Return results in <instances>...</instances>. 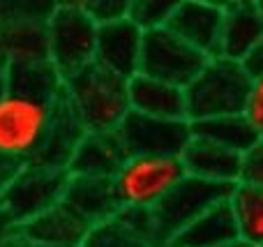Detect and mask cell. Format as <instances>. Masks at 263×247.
I'll use <instances>...</instances> for the list:
<instances>
[{
  "mask_svg": "<svg viewBox=\"0 0 263 247\" xmlns=\"http://www.w3.org/2000/svg\"><path fill=\"white\" fill-rule=\"evenodd\" d=\"M65 95L88 132L118 129L129 106V81L90 63L65 79Z\"/></svg>",
  "mask_w": 263,
  "mask_h": 247,
  "instance_id": "obj_1",
  "label": "cell"
},
{
  "mask_svg": "<svg viewBox=\"0 0 263 247\" xmlns=\"http://www.w3.org/2000/svg\"><path fill=\"white\" fill-rule=\"evenodd\" d=\"M252 81L254 77L245 63L227 55H210L203 69L185 88L187 118L203 120L215 116L245 113Z\"/></svg>",
  "mask_w": 263,
  "mask_h": 247,
  "instance_id": "obj_2",
  "label": "cell"
},
{
  "mask_svg": "<svg viewBox=\"0 0 263 247\" xmlns=\"http://www.w3.org/2000/svg\"><path fill=\"white\" fill-rule=\"evenodd\" d=\"M58 100L7 88L0 95V153L30 162L44 146Z\"/></svg>",
  "mask_w": 263,
  "mask_h": 247,
  "instance_id": "obj_3",
  "label": "cell"
},
{
  "mask_svg": "<svg viewBox=\"0 0 263 247\" xmlns=\"http://www.w3.org/2000/svg\"><path fill=\"white\" fill-rule=\"evenodd\" d=\"M100 21L83 5H53L46 14L49 60L63 79L95 63Z\"/></svg>",
  "mask_w": 263,
  "mask_h": 247,
  "instance_id": "obj_4",
  "label": "cell"
},
{
  "mask_svg": "<svg viewBox=\"0 0 263 247\" xmlns=\"http://www.w3.org/2000/svg\"><path fill=\"white\" fill-rule=\"evenodd\" d=\"M69 183L67 169L26 162L0 194V206L18 226L63 203Z\"/></svg>",
  "mask_w": 263,
  "mask_h": 247,
  "instance_id": "obj_5",
  "label": "cell"
},
{
  "mask_svg": "<svg viewBox=\"0 0 263 247\" xmlns=\"http://www.w3.org/2000/svg\"><path fill=\"white\" fill-rule=\"evenodd\" d=\"M187 176L180 157L129 155L114 185L123 206L155 208Z\"/></svg>",
  "mask_w": 263,
  "mask_h": 247,
  "instance_id": "obj_6",
  "label": "cell"
},
{
  "mask_svg": "<svg viewBox=\"0 0 263 247\" xmlns=\"http://www.w3.org/2000/svg\"><path fill=\"white\" fill-rule=\"evenodd\" d=\"M236 185L215 183L199 176L187 174L157 206L153 208L155 224H157V240L159 247H164L180 229H185L190 222L201 217L205 211H210L217 203L229 201Z\"/></svg>",
  "mask_w": 263,
  "mask_h": 247,
  "instance_id": "obj_7",
  "label": "cell"
},
{
  "mask_svg": "<svg viewBox=\"0 0 263 247\" xmlns=\"http://www.w3.org/2000/svg\"><path fill=\"white\" fill-rule=\"evenodd\" d=\"M210 55L178 37L171 28H150L143 35V53H141V72L162 81L187 88L194 77L203 69Z\"/></svg>",
  "mask_w": 263,
  "mask_h": 247,
  "instance_id": "obj_8",
  "label": "cell"
},
{
  "mask_svg": "<svg viewBox=\"0 0 263 247\" xmlns=\"http://www.w3.org/2000/svg\"><path fill=\"white\" fill-rule=\"evenodd\" d=\"M118 134L129 155H166L180 157L194 139L192 120L157 118L139 111H129L120 123Z\"/></svg>",
  "mask_w": 263,
  "mask_h": 247,
  "instance_id": "obj_9",
  "label": "cell"
},
{
  "mask_svg": "<svg viewBox=\"0 0 263 247\" xmlns=\"http://www.w3.org/2000/svg\"><path fill=\"white\" fill-rule=\"evenodd\" d=\"M143 35L145 28H141L132 16L100 21L95 63L129 81L141 72Z\"/></svg>",
  "mask_w": 263,
  "mask_h": 247,
  "instance_id": "obj_10",
  "label": "cell"
},
{
  "mask_svg": "<svg viewBox=\"0 0 263 247\" xmlns=\"http://www.w3.org/2000/svg\"><path fill=\"white\" fill-rule=\"evenodd\" d=\"M92 224H88L67 203L37 215L18 226V236L30 247H83Z\"/></svg>",
  "mask_w": 263,
  "mask_h": 247,
  "instance_id": "obj_11",
  "label": "cell"
},
{
  "mask_svg": "<svg viewBox=\"0 0 263 247\" xmlns=\"http://www.w3.org/2000/svg\"><path fill=\"white\" fill-rule=\"evenodd\" d=\"M129 153L120 139L118 129L109 132H86L79 141L67 171L72 176H92V178H116Z\"/></svg>",
  "mask_w": 263,
  "mask_h": 247,
  "instance_id": "obj_12",
  "label": "cell"
},
{
  "mask_svg": "<svg viewBox=\"0 0 263 247\" xmlns=\"http://www.w3.org/2000/svg\"><path fill=\"white\" fill-rule=\"evenodd\" d=\"M222 26L224 7L203 3V0H185L166 23V28H171L178 37L190 42L205 55H219Z\"/></svg>",
  "mask_w": 263,
  "mask_h": 247,
  "instance_id": "obj_13",
  "label": "cell"
},
{
  "mask_svg": "<svg viewBox=\"0 0 263 247\" xmlns=\"http://www.w3.org/2000/svg\"><path fill=\"white\" fill-rule=\"evenodd\" d=\"M63 203L83 217L88 224L97 226L118 215L123 208L116 192L114 178H92V176H72L65 189Z\"/></svg>",
  "mask_w": 263,
  "mask_h": 247,
  "instance_id": "obj_14",
  "label": "cell"
},
{
  "mask_svg": "<svg viewBox=\"0 0 263 247\" xmlns=\"http://www.w3.org/2000/svg\"><path fill=\"white\" fill-rule=\"evenodd\" d=\"M263 40V12L256 3L233 0L224 7V26L222 42H219V55L245 63L247 55L256 49Z\"/></svg>",
  "mask_w": 263,
  "mask_h": 247,
  "instance_id": "obj_15",
  "label": "cell"
},
{
  "mask_svg": "<svg viewBox=\"0 0 263 247\" xmlns=\"http://www.w3.org/2000/svg\"><path fill=\"white\" fill-rule=\"evenodd\" d=\"M242 157L245 155L236 150L194 137L180 155V160L190 176H199V178L215 180V183L238 185L242 178Z\"/></svg>",
  "mask_w": 263,
  "mask_h": 247,
  "instance_id": "obj_16",
  "label": "cell"
},
{
  "mask_svg": "<svg viewBox=\"0 0 263 247\" xmlns=\"http://www.w3.org/2000/svg\"><path fill=\"white\" fill-rule=\"evenodd\" d=\"M88 129L83 127V123L79 120L77 111L72 109L67 95L63 92V97L55 104V113H53V123L51 129L46 134L44 146L40 148L32 164H42V166H55V169H67L69 160H72L74 150H77L79 141L83 139Z\"/></svg>",
  "mask_w": 263,
  "mask_h": 247,
  "instance_id": "obj_17",
  "label": "cell"
},
{
  "mask_svg": "<svg viewBox=\"0 0 263 247\" xmlns=\"http://www.w3.org/2000/svg\"><path fill=\"white\" fill-rule=\"evenodd\" d=\"M129 106L132 111L157 118H187L185 88L148 74H136L129 79Z\"/></svg>",
  "mask_w": 263,
  "mask_h": 247,
  "instance_id": "obj_18",
  "label": "cell"
},
{
  "mask_svg": "<svg viewBox=\"0 0 263 247\" xmlns=\"http://www.w3.org/2000/svg\"><path fill=\"white\" fill-rule=\"evenodd\" d=\"M240 240L229 201L217 203L180 229L164 247H229Z\"/></svg>",
  "mask_w": 263,
  "mask_h": 247,
  "instance_id": "obj_19",
  "label": "cell"
},
{
  "mask_svg": "<svg viewBox=\"0 0 263 247\" xmlns=\"http://www.w3.org/2000/svg\"><path fill=\"white\" fill-rule=\"evenodd\" d=\"M0 55L7 63L49 58L46 18H9L0 23Z\"/></svg>",
  "mask_w": 263,
  "mask_h": 247,
  "instance_id": "obj_20",
  "label": "cell"
},
{
  "mask_svg": "<svg viewBox=\"0 0 263 247\" xmlns=\"http://www.w3.org/2000/svg\"><path fill=\"white\" fill-rule=\"evenodd\" d=\"M192 132H194V137L213 141V143H217V146L229 148V150L240 153V155L250 153L263 139L259 134V129L252 125V120L247 118L245 113L192 120Z\"/></svg>",
  "mask_w": 263,
  "mask_h": 247,
  "instance_id": "obj_21",
  "label": "cell"
},
{
  "mask_svg": "<svg viewBox=\"0 0 263 247\" xmlns=\"http://www.w3.org/2000/svg\"><path fill=\"white\" fill-rule=\"evenodd\" d=\"M240 240L252 247H263V189L250 183H238L229 197Z\"/></svg>",
  "mask_w": 263,
  "mask_h": 247,
  "instance_id": "obj_22",
  "label": "cell"
},
{
  "mask_svg": "<svg viewBox=\"0 0 263 247\" xmlns=\"http://www.w3.org/2000/svg\"><path fill=\"white\" fill-rule=\"evenodd\" d=\"M83 247H155V245L148 243L145 238H141V236H136L120 220L111 217V220L92 226Z\"/></svg>",
  "mask_w": 263,
  "mask_h": 247,
  "instance_id": "obj_23",
  "label": "cell"
},
{
  "mask_svg": "<svg viewBox=\"0 0 263 247\" xmlns=\"http://www.w3.org/2000/svg\"><path fill=\"white\" fill-rule=\"evenodd\" d=\"M185 0H132L129 16L139 23L141 28L150 30V28L166 26L168 18L173 16Z\"/></svg>",
  "mask_w": 263,
  "mask_h": 247,
  "instance_id": "obj_24",
  "label": "cell"
},
{
  "mask_svg": "<svg viewBox=\"0 0 263 247\" xmlns=\"http://www.w3.org/2000/svg\"><path fill=\"white\" fill-rule=\"evenodd\" d=\"M116 220H120L127 229H132L136 236L145 238L148 243L159 247L157 240V224H155V213L153 208H136V206H123L116 215Z\"/></svg>",
  "mask_w": 263,
  "mask_h": 247,
  "instance_id": "obj_25",
  "label": "cell"
},
{
  "mask_svg": "<svg viewBox=\"0 0 263 247\" xmlns=\"http://www.w3.org/2000/svg\"><path fill=\"white\" fill-rule=\"evenodd\" d=\"M81 5L97 21H109V18L129 16L132 0H81Z\"/></svg>",
  "mask_w": 263,
  "mask_h": 247,
  "instance_id": "obj_26",
  "label": "cell"
},
{
  "mask_svg": "<svg viewBox=\"0 0 263 247\" xmlns=\"http://www.w3.org/2000/svg\"><path fill=\"white\" fill-rule=\"evenodd\" d=\"M242 183L263 189V139L242 157Z\"/></svg>",
  "mask_w": 263,
  "mask_h": 247,
  "instance_id": "obj_27",
  "label": "cell"
},
{
  "mask_svg": "<svg viewBox=\"0 0 263 247\" xmlns=\"http://www.w3.org/2000/svg\"><path fill=\"white\" fill-rule=\"evenodd\" d=\"M245 116L252 120L259 134L263 137V74L261 77H254L252 81V90H250V100H247L245 106Z\"/></svg>",
  "mask_w": 263,
  "mask_h": 247,
  "instance_id": "obj_28",
  "label": "cell"
},
{
  "mask_svg": "<svg viewBox=\"0 0 263 247\" xmlns=\"http://www.w3.org/2000/svg\"><path fill=\"white\" fill-rule=\"evenodd\" d=\"M26 164V162L16 160V157H9L5 155V153H0V194H3V189L7 187L9 183H12V178L21 171V166Z\"/></svg>",
  "mask_w": 263,
  "mask_h": 247,
  "instance_id": "obj_29",
  "label": "cell"
},
{
  "mask_svg": "<svg viewBox=\"0 0 263 247\" xmlns=\"http://www.w3.org/2000/svg\"><path fill=\"white\" fill-rule=\"evenodd\" d=\"M14 236H18V224L5 213V208L0 206V245L12 240Z\"/></svg>",
  "mask_w": 263,
  "mask_h": 247,
  "instance_id": "obj_30",
  "label": "cell"
},
{
  "mask_svg": "<svg viewBox=\"0 0 263 247\" xmlns=\"http://www.w3.org/2000/svg\"><path fill=\"white\" fill-rule=\"evenodd\" d=\"M245 67L250 69L252 77H261V74H263V40L256 44V49L247 55Z\"/></svg>",
  "mask_w": 263,
  "mask_h": 247,
  "instance_id": "obj_31",
  "label": "cell"
},
{
  "mask_svg": "<svg viewBox=\"0 0 263 247\" xmlns=\"http://www.w3.org/2000/svg\"><path fill=\"white\" fill-rule=\"evenodd\" d=\"M7 79H9V63L0 55V95L7 90Z\"/></svg>",
  "mask_w": 263,
  "mask_h": 247,
  "instance_id": "obj_32",
  "label": "cell"
},
{
  "mask_svg": "<svg viewBox=\"0 0 263 247\" xmlns=\"http://www.w3.org/2000/svg\"><path fill=\"white\" fill-rule=\"evenodd\" d=\"M203 3H210V5H217V7H229L233 0H203Z\"/></svg>",
  "mask_w": 263,
  "mask_h": 247,
  "instance_id": "obj_33",
  "label": "cell"
},
{
  "mask_svg": "<svg viewBox=\"0 0 263 247\" xmlns=\"http://www.w3.org/2000/svg\"><path fill=\"white\" fill-rule=\"evenodd\" d=\"M229 247H252V245H247V243H242V240H238V243H233V245H229Z\"/></svg>",
  "mask_w": 263,
  "mask_h": 247,
  "instance_id": "obj_34",
  "label": "cell"
},
{
  "mask_svg": "<svg viewBox=\"0 0 263 247\" xmlns=\"http://www.w3.org/2000/svg\"><path fill=\"white\" fill-rule=\"evenodd\" d=\"M256 5H259V7H261V12H263V0H256Z\"/></svg>",
  "mask_w": 263,
  "mask_h": 247,
  "instance_id": "obj_35",
  "label": "cell"
},
{
  "mask_svg": "<svg viewBox=\"0 0 263 247\" xmlns=\"http://www.w3.org/2000/svg\"><path fill=\"white\" fill-rule=\"evenodd\" d=\"M245 3H256V0H245Z\"/></svg>",
  "mask_w": 263,
  "mask_h": 247,
  "instance_id": "obj_36",
  "label": "cell"
}]
</instances>
